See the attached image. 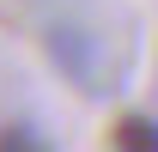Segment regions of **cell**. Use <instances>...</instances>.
<instances>
[{
  "label": "cell",
  "mask_w": 158,
  "mask_h": 152,
  "mask_svg": "<svg viewBox=\"0 0 158 152\" xmlns=\"http://www.w3.org/2000/svg\"><path fill=\"white\" fill-rule=\"evenodd\" d=\"M110 146H122V152H158V116H116Z\"/></svg>",
  "instance_id": "6da1fadb"
},
{
  "label": "cell",
  "mask_w": 158,
  "mask_h": 152,
  "mask_svg": "<svg viewBox=\"0 0 158 152\" xmlns=\"http://www.w3.org/2000/svg\"><path fill=\"white\" fill-rule=\"evenodd\" d=\"M0 146H37V140H31V128H0Z\"/></svg>",
  "instance_id": "7a4b0ae2"
}]
</instances>
